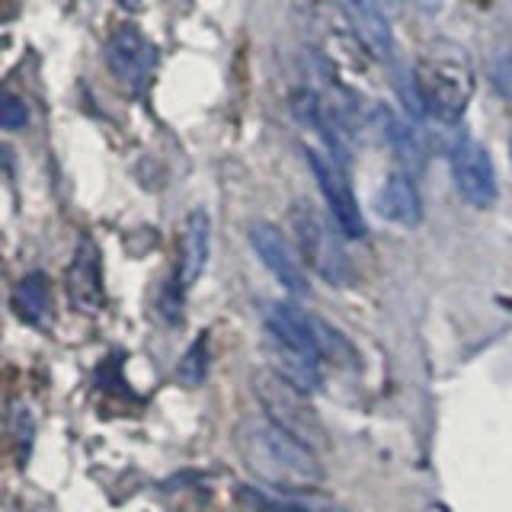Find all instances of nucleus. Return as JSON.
I'll return each instance as SVG.
<instances>
[{
    "label": "nucleus",
    "mask_w": 512,
    "mask_h": 512,
    "mask_svg": "<svg viewBox=\"0 0 512 512\" xmlns=\"http://www.w3.org/2000/svg\"><path fill=\"white\" fill-rule=\"evenodd\" d=\"M234 445L244 468L269 490L311 493L324 484V464L317 461L314 448L266 413L247 416L237 426Z\"/></svg>",
    "instance_id": "obj_1"
},
{
    "label": "nucleus",
    "mask_w": 512,
    "mask_h": 512,
    "mask_svg": "<svg viewBox=\"0 0 512 512\" xmlns=\"http://www.w3.org/2000/svg\"><path fill=\"white\" fill-rule=\"evenodd\" d=\"M474 64L458 42H429L413 68L416 103L442 125H455L474 100Z\"/></svg>",
    "instance_id": "obj_2"
},
{
    "label": "nucleus",
    "mask_w": 512,
    "mask_h": 512,
    "mask_svg": "<svg viewBox=\"0 0 512 512\" xmlns=\"http://www.w3.org/2000/svg\"><path fill=\"white\" fill-rule=\"evenodd\" d=\"M288 221H292L301 260L308 263L324 282L346 285L352 276V266H349V256L343 250V240L333 234L327 218L320 215L317 208L298 202V205H292V212H288Z\"/></svg>",
    "instance_id": "obj_3"
},
{
    "label": "nucleus",
    "mask_w": 512,
    "mask_h": 512,
    "mask_svg": "<svg viewBox=\"0 0 512 512\" xmlns=\"http://www.w3.org/2000/svg\"><path fill=\"white\" fill-rule=\"evenodd\" d=\"M448 167H452V180L458 196L474 208H490L496 202V170L490 151L471 135H458L448 148Z\"/></svg>",
    "instance_id": "obj_4"
},
{
    "label": "nucleus",
    "mask_w": 512,
    "mask_h": 512,
    "mask_svg": "<svg viewBox=\"0 0 512 512\" xmlns=\"http://www.w3.org/2000/svg\"><path fill=\"white\" fill-rule=\"evenodd\" d=\"M311 160V170H314V180L320 186L327 199V208L333 215L336 231L343 237H365V218L359 212V202L352 196V186H349V173L343 160H336L333 154H320V151H308Z\"/></svg>",
    "instance_id": "obj_5"
},
{
    "label": "nucleus",
    "mask_w": 512,
    "mask_h": 512,
    "mask_svg": "<svg viewBox=\"0 0 512 512\" xmlns=\"http://www.w3.org/2000/svg\"><path fill=\"white\" fill-rule=\"evenodd\" d=\"M106 64L128 93H141L157 68V48L138 26H119L106 42Z\"/></svg>",
    "instance_id": "obj_6"
},
{
    "label": "nucleus",
    "mask_w": 512,
    "mask_h": 512,
    "mask_svg": "<svg viewBox=\"0 0 512 512\" xmlns=\"http://www.w3.org/2000/svg\"><path fill=\"white\" fill-rule=\"evenodd\" d=\"M250 244H253L256 256L263 260V266L272 272V279H276L282 288H288L292 295L308 292V272H304L301 256L295 253V247L288 244L276 224H269V221L250 224Z\"/></svg>",
    "instance_id": "obj_7"
},
{
    "label": "nucleus",
    "mask_w": 512,
    "mask_h": 512,
    "mask_svg": "<svg viewBox=\"0 0 512 512\" xmlns=\"http://www.w3.org/2000/svg\"><path fill=\"white\" fill-rule=\"evenodd\" d=\"M266 330L269 336H276V340L295 346L301 352H308V356L324 362L320 356V333H317V317L304 314L301 308L288 301H276L266 308Z\"/></svg>",
    "instance_id": "obj_8"
},
{
    "label": "nucleus",
    "mask_w": 512,
    "mask_h": 512,
    "mask_svg": "<svg viewBox=\"0 0 512 512\" xmlns=\"http://www.w3.org/2000/svg\"><path fill=\"white\" fill-rule=\"evenodd\" d=\"M68 295L77 308L96 311L103 304V266H100V250L90 237L80 240L74 253V263L68 269Z\"/></svg>",
    "instance_id": "obj_9"
},
{
    "label": "nucleus",
    "mask_w": 512,
    "mask_h": 512,
    "mask_svg": "<svg viewBox=\"0 0 512 512\" xmlns=\"http://www.w3.org/2000/svg\"><path fill=\"white\" fill-rule=\"evenodd\" d=\"M208 244H212V221H208L202 208H196V212L186 215L183 234H180V263H176V276H180L183 288L196 285L199 276L205 272Z\"/></svg>",
    "instance_id": "obj_10"
},
{
    "label": "nucleus",
    "mask_w": 512,
    "mask_h": 512,
    "mask_svg": "<svg viewBox=\"0 0 512 512\" xmlns=\"http://www.w3.org/2000/svg\"><path fill=\"white\" fill-rule=\"evenodd\" d=\"M266 359H269L272 375H279L285 384H292L295 391H301V394L317 391V384H320V359H314V356H308V352H301L295 346L276 340V336H269Z\"/></svg>",
    "instance_id": "obj_11"
},
{
    "label": "nucleus",
    "mask_w": 512,
    "mask_h": 512,
    "mask_svg": "<svg viewBox=\"0 0 512 512\" xmlns=\"http://www.w3.org/2000/svg\"><path fill=\"white\" fill-rule=\"evenodd\" d=\"M378 212L400 224V228H416V224L423 221V202H420V192H416L413 180L407 173H391L388 180H384L381 192H378Z\"/></svg>",
    "instance_id": "obj_12"
},
{
    "label": "nucleus",
    "mask_w": 512,
    "mask_h": 512,
    "mask_svg": "<svg viewBox=\"0 0 512 512\" xmlns=\"http://www.w3.org/2000/svg\"><path fill=\"white\" fill-rule=\"evenodd\" d=\"M346 13L352 26H356L359 39L372 48L378 58H391L394 52V36H391V20L388 10L381 7V0H346Z\"/></svg>",
    "instance_id": "obj_13"
},
{
    "label": "nucleus",
    "mask_w": 512,
    "mask_h": 512,
    "mask_svg": "<svg viewBox=\"0 0 512 512\" xmlns=\"http://www.w3.org/2000/svg\"><path fill=\"white\" fill-rule=\"evenodd\" d=\"M234 506H237V512H317L308 503L285 500V496H276L263 487H253V484L234 487Z\"/></svg>",
    "instance_id": "obj_14"
},
{
    "label": "nucleus",
    "mask_w": 512,
    "mask_h": 512,
    "mask_svg": "<svg viewBox=\"0 0 512 512\" xmlns=\"http://www.w3.org/2000/svg\"><path fill=\"white\" fill-rule=\"evenodd\" d=\"M13 311L20 314L26 324H39L48 311V282L42 272L20 279V285L13 288Z\"/></svg>",
    "instance_id": "obj_15"
},
{
    "label": "nucleus",
    "mask_w": 512,
    "mask_h": 512,
    "mask_svg": "<svg viewBox=\"0 0 512 512\" xmlns=\"http://www.w3.org/2000/svg\"><path fill=\"white\" fill-rule=\"evenodd\" d=\"M205 375H208V340L199 336V340L186 349L180 365H176V378H180L183 384H189V388H196V384L205 381Z\"/></svg>",
    "instance_id": "obj_16"
},
{
    "label": "nucleus",
    "mask_w": 512,
    "mask_h": 512,
    "mask_svg": "<svg viewBox=\"0 0 512 512\" xmlns=\"http://www.w3.org/2000/svg\"><path fill=\"white\" fill-rule=\"evenodd\" d=\"M26 122H29V106L20 96L4 93V100H0V125L10 132V128H23Z\"/></svg>",
    "instance_id": "obj_17"
},
{
    "label": "nucleus",
    "mask_w": 512,
    "mask_h": 512,
    "mask_svg": "<svg viewBox=\"0 0 512 512\" xmlns=\"http://www.w3.org/2000/svg\"><path fill=\"white\" fill-rule=\"evenodd\" d=\"M493 80H496V87H500L506 96H512V61H496Z\"/></svg>",
    "instance_id": "obj_18"
},
{
    "label": "nucleus",
    "mask_w": 512,
    "mask_h": 512,
    "mask_svg": "<svg viewBox=\"0 0 512 512\" xmlns=\"http://www.w3.org/2000/svg\"><path fill=\"white\" fill-rule=\"evenodd\" d=\"M416 4H420L426 13H439L442 10V4H445V0H416Z\"/></svg>",
    "instance_id": "obj_19"
},
{
    "label": "nucleus",
    "mask_w": 512,
    "mask_h": 512,
    "mask_svg": "<svg viewBox=\"0 0 512 512\" xmlns=\"http://www.w3.org/2000/svg\"><path fill=\"white\" fill-rule=\"evenodd\" d=\"M381 7L388 10V13H397L400 10V0H381Z\"/></svg>",
    "instance_id": "obj_20"
},
{
    "label": "nucleus",
    "mask_w": 512,
    "mask_h": 512,
    "mask_svg": "<svg viewBox=\"0 0 512 512\" xmlns=\"http://www.w3.org/2000/svg\"><path fill=\"white\" fill-rule=\"evenodd\" d=\"M119 4H122L125 10H138V7H141V0H119Z\"/></svg>",
    "instance_id": "obj_21"
}]
</instances>
